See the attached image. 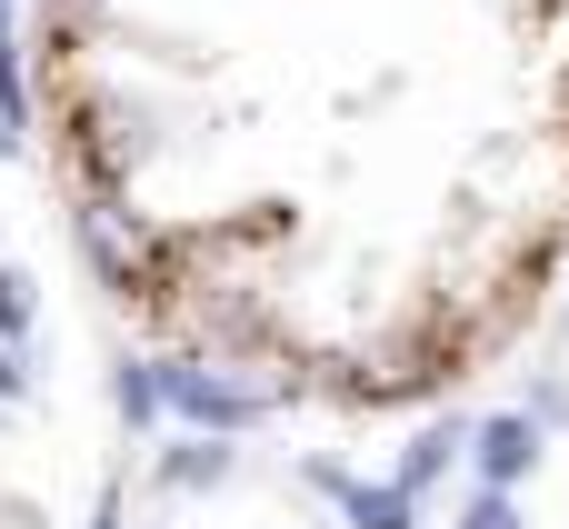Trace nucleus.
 Returning a JSON list of instances; mask_svg holds the SVG:
<instances>
[{"label":"nucleus","mask_w":569,"mask_h":529,"mask_svg":"<svg viewBox=\"0 0 569 529\" xmlns=\"http://www.w3.org/2000/svg\"><path fill=\"white\" fill-rule=\"evenodd\" d=\"M160 400H170L190 430H220V440H230V430L270 420L280 390H270V380H240L230 360H160Z\"/></svg>","instance_id":"obj_1"},{"label":"nucleus","mask_w":569,"mask_h":529,"mask_svg":"<svg viewBox=\"0 0 569 529\" xmlns=\"http://www.w3.org/2000/svg\"><path fill=\"white\" fill-rule=\"evenodd\" d=\"M470 470H480V490H520L540 470V420L530 410H490L470 430Z\"/></svg>","instance_id":"obj_2"},{"label":"nucleus","mask_w":569,"mask_h":529,"mask_svg":"<svg viewBox=\"0 0 569 529\" xmlns=\"http://www.w3.org/2000/svg\"><path fill=\"white\" fill-rule=\"evenodd\" d=\"M300 480H310V490H330V500L350 510V529H420V500H410L400 480H390V490H370V480H350V470H330V460H310Z\"/></svg>","instance_id":"obj_3"},{"label":"nucleus","mask_w":569,"mask_h":529,"mask_svg":"<svg viewBox=\"0 0 569 529\" xmlns=\"http://www.w3.org/2000/svg\"><path fill=\"white\" fill-rule=\"evenodd\" d=\"M160 480H170V490H220V480H230V440H220V430L170 440V450H160Z\"/></svg>","instance_id":"obj_4"},{"label":"nucleus","mask_w":569,"mask_h":529,"mask_svg":"<svg viewBox=\"0 0 569 529\" xmlns=\"http://www.w3.org/2000/svg\"><path fill=\"white\" fill-rule=\"evenodd\" d=\"M460 450H470V440H460L450 420H430V430H420V440L400 450V490H410V500H430V490H440V470H450Z\"/></svg>","instance_id":"obj_5"},{"label":"nucleus","mask_w":569,"mask_h":529,"mask_svg":"<svg viewBox=\"0 0 569 529\" xmlns=\"http://www.w3.org/2000/svg\"><path fill=\"white\" fill-rule=\"evenodd\" d=\"M460 529H520V510H510V490H480V500L460 510Z\"/></svg>","instance_id":"obj_6"},{"label":"nucleus","mask_w":569,"mask_h":529,"mask_svg":"<svg viewBox=\"0 0 569 529\" xmlns=\"http://www.w3.org/2000/svg\"><path fill=\"white\" fill-rule=\"evenodd\" d=\"M0 330H10V340L30 330V280H20V270H0Z\"/></svg>","instance_id":"obj_7"},{"label":"nucleus","mask_w":569,"mask_h":529,"mask_svg":"<svg viewBox=\"0 0 569 529\" xmlns=\"http://www.w3.org/2000/svg\"><path fill=\"white\" fill-rule=\"evenodd\" d=\"M530 420H569V380H540V400H530Z\"/></svg>","instance_id":"obj_8"},{"label":"nucleus","mask_w":569,"mask_h":529,"mask_svg":"<svg viewBox=\"0 0 569 529\" xmlns=\"http://www.w3.org/2000/svg\"><path fill=\"white\" fill-rule=\"evenodd\" d=\"M10 390H20V350H0V400H10Z\"/></svg>","instance_id":"obj_9"},{"label":"nucleus","mask_w":569,"mask_h":529,"mask_svg":"<svg viewBox=\"0 0 569 529\" xmlns=\"http://www.w3.org/2000/svg\"><path fill=\"white\" fill-rule=\"evenodd\" d=\"M10 10H20V0H0V50H10Z\"/></svg>","instance_id":"obj_10"},{"label":"nucleus","mask_w":569,"mask_h":529,"mask_svg":"<svg viewBox=\"0 0 569 529\" xmlns=\"http://www.w3.org/2000/svg\"><path fill=\"white\" fill-rule=\"evenodd\" d=\"M100 529H120V500H110V510H100Z\"/></svg>","instance_id":"obj_11"}]
</instances>
